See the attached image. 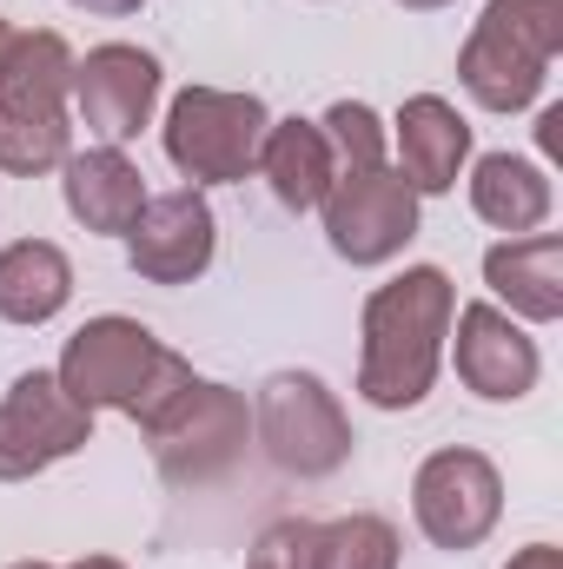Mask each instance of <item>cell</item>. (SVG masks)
Returning a JSON list of instances; mask_svg holds the SVG:
<instances>
[{
    "label": "cell",
    "instance_id": "obj_12",
    "mask_svg": "<svg viewBox=\"0 0 563 569\" xmlns=\"http://www.w3.org/2000/svg\"><path fill=\"white\" fill-rule=\"evenodd\" d=\"M219 252V219L199 186H172L146 199L134 232H127V266L146 284H192Z\"/></svg>",
    "mask_w": 563,
    "mask_h": 569
},
{
    "label": "cell",
    "instance_id": "obj_28",
    "mask_svg": "<svg viewBox=\"0 0 563 569\" xmlns=\"http://www.w3.org/2000/svg\"><path fill=\"white\" fill-rule=\"evenodd\" d=\"M7 47H13V27H7V20H0V60H7Z\"/></svg>",
    "mask_w": 563,
    "mask_h": 569
},
{
    "label": "cell",
    "instance_id": "obj_20",
    "mask_svg": "<svg viewBox=\"0 0 563 569\" xmlns=\"http://www.w3.org/2000/svg\"><path fill=\"white\" fill-rule=\"evenodd\" d=\"M67 152H73L67 107H7L0 100V172L40 179V172L67 166Z\"/></svg>",
    "mask_w": 563,
    "mask_h": 569
},
{
    "label": "cell",
    "instance_id": "obj_18",
    "mask_svg": "<svg viewBox=\"0 0 563 569\" xmlns=\"http://www.w3.org/2000/svg\"><path fill=\"white\" fill-rule=\"evenodd\" d=\"M73 298V266L53 239H13L0 252V318L7 325H47Z\"/></svg>",
    "mask_w": 563,
    "mask_h": 569
},
{
    "label": "cell",
    "instance_id": "obj_24",
    "mask_svg": "<svg viewBox=\"0 0 563 569\" xmlns=\"http://www.w3.org/2000/svg\"><path fill=\"white\" fill-rule=\"evenodd\" d=\"M504 569H563V550L557 543H531V550H517Z\"/></svg>",
    "mask_w": 563,
    "mask_h": 569
},
{
    "label": "cell",
    "instance_id": "obj_29",
    "mask_svg": "<svg viewBox=\"0 0 563 569\" xmlns=\"http://www.w3.org/2000/svg\"><path fill=\"white\" fill-rule=\"evenodd\" d=\"M7 569H60V563H7Z\"/></svg>",
    "mask_w": 563,
    "mask_h": 569
},
{
    "label": "cell",
    "instance_id": "obj_17",
    "mask_svg": "<svg viewBox=\"0 0 563 569\" xmlns=\"http://www.w3.org/2000/svg\"><path fill=\"white\" fill-rule=\"evenodd\" d=\"M259 172L285 212H318L325 192L338 186V159L318 133V120H273L259 146Z\"/></svg>",
    "mask_w": 563,
    "mask_h": 569
},
{
    "label": "cell",
    "instance_id": "obj_25",
    "mask_svg": "<svg viewBox=\"0 0 563 569\" xmlns=\"http://www.w3.org/2000/svg\"><path fill=\"white\" fill-rule=\"evenodd\" d=\"M80 13H100V20H127V13H140L146 0H73Z\"/></svg>",
    "mask_w": 563,
    "mask_h": 569
},
{
    "label": "cell",
    "instance_id": "obj_15",
    "mask_svg": "<svg viewBox=\"0 0 563 569\" xmlns=\"http://www.w3.org/2000/svg\"><path fill=\"white\" fill-rule=\"evenodd\" d=\"M484 284L511 305V318L557 325L563 318V239L557 232H524L484 252Z\"/></svg>",
    "mask_w": 563,
    "mask_h": 569
},
{
    "label": "cell",
    "instance_id": "obj_11",
    "mask_svg": "<svg viewBox=\"0 0 563 569\" xmlns=\"http://www.w3.org/2000/svg\"><path fill=\"white\" fill-rule=\"evenodd\" d=\"M451 325H457V338H451V365H457V378H464L471 398H484V405H517V398L537 391V378H544L537 338H531L504 305H491V298L457 305Z\"/></svg>",
    "mask_w": 563,
    "mask_h": 569
},
{
    "label": "cell",
    "instance_id": "obj_10",
    "mask_svg": "<svg viewBox=\"0 0 563 569\" xmlns=\"http://www.w3.org/2000/svg\"><path fill=\"white\" fill-rule=\"evenodd\" d=\"M159 107V60L134 40H107L73 60V113L100 146H127L152 127Z\"/></svg>",
    "mask_w": 563,
    "mask_h": 569
},
{
    "label": "cell",
    "instance_id": "obj_19",
    "mask_svg": "<svg viewBox=\"0 0 563 569\" xmlns=\"http://www.w3.org/2000/svg\"><path fill=\"white\" fill-rule=\"evenodd\" d=\"M0 100L7 107H67L73 100V47L53 27L13 33L0 60Z\"/></svg>",
    "mask_w": 563,
    "mask_h": 569
},
{
    "label": "cell",
    "instance_id": "obj_22",
    "mask_svg": "<svg viewBox=\"0 0 563 569\" xmlns=\"http://www.w3.org/2000/svg\"><path fill=\"white\" fill-rule=\"evenodd\" d=\"M318 133L332 146V159H338V172H378L385 166V120L365 107V100H338L325 120H318Z\"/></svg>",
    "mask_w": 563,
    "mask_h": 569
},
{
    "label": "cell",
    "instance_id": "obj_21",
    "mask_svg": "<svg viewBox=\"0 0 563 569\" xmlns=\"http://www.w3.org/2000/svg\"><path fill=\"white\" fill-rule=\"evenodd\" d=\"M318 569H398V530L372 510L318 523Z\"/></svg>",
    "mask_w": 563,
    "mask_h": 569
},
{
    "label": "cell",
    "instance_id": "obj_14",
    "mask_svg": "<svg viewBox=\"0 0 563 569\" xmlns=\"http://www.w3.org/2000/svg\"><path fill=\"white\" fill-rule=\"evenodd\" d=\"M60 199H67V212H73L87 232L127 239L134 219H140V206H146V179L120 146H87V152H67V166H60Z\"/></svg>",
    "mask_w": 563,
    "mask_h": 569
},
{
    "label": "cell",
    "instance_id": "obj_9",
    "mask_svg": "<svg viewBox=\"0 0 563 569\" xmlns=\"http://www.w3.org/2000/svg\"><path fill=\"white\" fill-rule=\"evenodd\" d=\"M325 239L345 266H392L412 239H418V192L378 166V172H338V186L325 192Z\"/></svg>",
    "mask_w": 563,
    "mask_h": 569
},
{
    "label": "cell",
    "instance_id": "obj_5",
    "mask_svg": "<svg viewBox=\"0 0 563 569\" xmlns=\"http://www.w3.org/2000/svg\"><path fill=\"white\" fill-rule=\"evenodd\" d=\"M266 100L259 93H226V87H186L166 107V159L179 166L186 186H233L246 172H259V146H266Z\"/></svg>",
    "mask_w": 563,
    "mask_h": 569
},
{
    "label": "cell",
    "instance_id": "obj_7",
    "mask_svg": "<svg viewBox=\"0 0 563 569\" xmlns=\"http://www.w3.org/2000/svg\"><path fill=\"white\" fill-rule=\"evenodd\" d=\"M412 517L437 550H477L504 517V477L484 450H431L412 477Z\"/></svg>",
    "mask_w": 563,
    "mask_h": 569
},
{
    "label": "cell",
    "instance_id": "obj_8",
    "mask_svg": "<svg viewBox=\"0 0 563 569\" xmlns=\"http://www.w3.org/2000/svg\"><path fill=\"white\" fill-rule=\"evenodd\" d=\"M87 443H93V411L73 405L53 371L13 378V391L0 398V483H27L53 463L80 457Z\"/></svg>",
    "mask_w": 563,
    "mask_h": 569
},
{
    "label": "cell",
    "instance_id": "obj_23",
    "mask_svg": "<svg viewBox=\"0 0 563 569\" xmlns=\"http://www.w3.org/2000/svg\"><path fill=\"white\" fill-rule=\"evenodd\" d=\"M246 569H318V523H305V517H279V523L253 543Z\"/></svg>",
    "mask_w": 563,
    "mask_h": 569
},
{
    "label": "cell",
    "instance_id": "obj_16",
    "mask_svg": "<svg viewBox=\"0 0 563 569\" xmlns=\"http://www.w3.org/2000/svg\"><path fill=\"white\" fill-rule=\"evenodd\" d=\"M551 206H557V192H551V172L537 159H524V152H484L471 166V212L484 226L524 239V232L551 226Z\"/></svg>",
    "mask_w": 563,
    "mask_h": 569
},
{
    "label": "cell",
    "instance_id": "obj_6",
    "mask_svg": "<svg viewBox=\"0 0 563 569\" xmlns=\"http://www.w3.org/2000/svg\"><path fill=\"white\" fill-rule=\"evenodd\" d=\"M253 430H259V450L266 463L298 477V483H318L332 470L352 463V418L338 411V398L325 391V378L312 371H273L259 385V405H253Z\"/></svg>",
    "mask_w": 563,
    "mask_h": 569
},
{
    "label": "cell",
    "instance_id": "obj_3",
    "mask_svg": "<svg viewBox=\"0 0 563 569\" xmlns=\"http://www.w3.org/2000/svg\"><path fill=\"white\" fill-rule=\"evenodd\" d=\"M563 53V0H491L457 53V80L484 113H524Z\"/></svg>",
    "mask_w": 563,
    "mask_h": 569
},
{
    "label": "cell",
    "instance_id": "obj_13",
    "mask_svg": "<svg viewBox=\"0 0 563 569\" xmlns=\"http://www.w3.org/2000/svg\"><path fill=\"white\" fill-rule=\"evenodd\" d=\"M392 133H398V179H405L418 199L457 186V172H464V159H471V127H464V113H457L444 93H412V100L398 107Z\"/></svg>",
    "mask_w": 563,
    "mask_h": 569
},
{
    "label": "cell",
    "instance_id": "obj_2",
    "mask_svg": "<svg viewBox=\"0 0 563 569\" xmlns=\"http://www.w3.org/2000/svg\"><path fill=\"white\" fill-rule=\"evenodd\" d=\"M53 378L67 385L73 405H87V411H120V418L146 425V418H152L172 391H186L199 371H192L179 351H166L140 318L107 311V318H87V325L67 338Z\"/></svg>",
    "mask_w": 563,
    "mask_h": 569
},
{
    "label": "cell",
    "instance_id": "obj_27",
    "mask_svg": "<svg viewBox=\"0 0 563 569\" xmlns=\"http://www.w3.org/2000/svg\"><path fill=\"white\" fill-rule=\"evenodd\" d=\"M398 7H412V13H437V7H451V0H398Z\"/></svg>",
    "mask_w": 563,
    "mask_h": 569
},
{
    "label": "cell",
    "instance_id": "obj_26",
    "mask_svg": "<svg viewBox=\"0 0 563 569\" xmlns=\"http://www.w3.org/2000/svg\"><path fill=\"white\" fill-rule=\"evenodd\" d=\"M537 146H544V152H557L563 146V107H544V120H537Z\"/></svg>",
    "mask_w": 563,
    "mask_h": 569
},
{
    "label": "cell",
    "instance_id": "obj_1",
    "mask_svg": "<svg viewBox=\"0 0 563 569\" xmlns=\"http://www.w3.org/2000/svg\"><path fill=\"white\" fill-rule=\"evenodd\" d=\"M457 284L437 266H405L392 284L365 298V351H358V398L378 411H418L437 385L444 338H451Z\"/></svg>",
    "mask_w": 563,
    "mask_h": 569
},
{
    "label": "cell",
    "instance_id": "obj_4",
    "mask_svg": "<svg viewBox=\"0 0 563 569\" xmlns=\"http://www.w3.org/2000/svg\"><path fill=\"white\" fill-rule=\"evenodd\" d=\"M140 430H146V443H152L159 477L179 483V490H199V483H219V477L246 457L253 411H246V398H239L233 385L192 378V385L172 391Z\"/></svg>",
    "mask_w": 563,
    "mask_h": 569
}]
</instances>
